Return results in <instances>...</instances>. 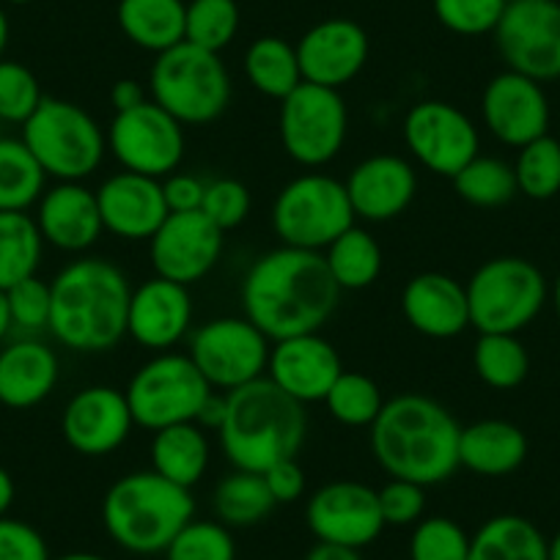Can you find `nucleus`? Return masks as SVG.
<instances>
[{
  "label": "nucleus",
  "mask_w": 560,
  "mask_h": 560,
  "mask_svg": "<svg viewBox=\"0 0 560 560\" xmlns=\"http://www.w3.org/2000/svg\"><path fill=\"white\" fill-rule=\"evenodd\" d=\"M459 420L448 407L420 393H404L371 423V451L390 478L434 487L459 470Z\"/></svg>",
  "instance_id": "obj_2"
},
{
  "label": "nucleus",
  "mask_w": 560,
  "mask_h": 560,
  "mask_svg": "<svg viewBox=\"0 0 560 560\" xmlns=\"http://www.w3.org/2000/svg\"><path fill=\"white\" fill-rule=\"evenodd\" d=\"M135 429L124 390L110 385H91L74 393L61 412V434L80 456L113 454L129 440Z\"/></svg>",
  "instance_id": "obj_18"
},
{
  "label": "nucleus",
  "mask_w": 560,
  "mask_h": 560,
  "mask_svg": "<svg viewBox=\"0 0 560 560\" xmlns=\"http://www.w3.org/2000/svg\"><path fill=\"white\" fill-rule=\"evenodd\" d=\"M7 45H9V18L7 12L0 9V58H3V52H7Z\"/></svg>",
  "instance_id": "obj_57"
},
{
  "label": "nucleus",
  "mask_w": 560,
  "mask_h": 560,
  "mask_svg": "<svg viewBox=\"0 0 560 560\" xmlns=\"http://www.w3.org/2000/svg\"><path fill=\"white\" fill-rule=\"evenodd\" d=\"M552 303H555V314H558V322H560V272H558V278H555Z\"/></svg>",
  "instance_id": "obj_60"
},
{
  "label": "nucleus",
  "mask_w": 560,
  "mask_h": 560,
  "mask_svg": "<svg viewBox=\"0 0 560 560\" xmlns=\"http://www.w3.org/2000/svg\"><path fill=\"white\" fill-rule=\"evenodd\" d=\"M192 298L190 287L168 278L143 280L132 289L127 311V336L149 352H171L190 336Z\"/></svg>",
  "instance_id": "obj_21"
},
{
  "label": "nucleus",
  "mask_w": 560,
  "mask_h": 560,
  "mask_svg": "<svg viewBox=\"0 0 560 560\" xmlns=\"http://www.w3.org/2000/svg\"><path fill=\"white\" fill-rule=\"evenodd\" d=\"M516 190L530 201H549L560 192V140L552 135L530 140L514 163Z\"/></svg>",
  "instance_id": "obj_40"
},
{
  "label": "nucleus",
  "mask_w": 560,
  "mask_h": 560,
  "mask_svg": "<svg viewBox=\"0 0 560 560\" xmlns=\"http://www.w3.org/2000/svg\"><path fill=\"white\" fill-rule=\"evenodd\" d=\"M322 256H325L327 272L341 292H363V289L374 287L382 272L380 242L358 223L336 236L322 250Z\"/></svg>",
  "instance_id": "obj_32"
},
{
  "label": "nucleus",
  "mask_w": 560,
  "mask_h": 560,
  "mask_svg": "<svg viewBox=\"0 0 560 560\" xmlns=\"http://www.w3.org/2000/svg\"><path fill=\"white\" fill-rule=\"evenodd\" d=\"M527 448V434L511 420H478L462 427L459 467L483 478H503L525 465Z\"/></svg>",
  "instance_id": "obj_28"
},
{
  "label": "nucleus",
  "mask_w": 560,
  "mask_h": 560,
  "mask_svg": "<svg viewBox=\"0 0 560 560\" xmlns=\"http://www.w3.org/2000/svg\"><path fill=\"white\" fill-rule=\"evenodd\" d=\"M451 182H454L456 196L478 209L505 207L520 192L514 165L500 158H487V154L472 158Z\"/></svg>",
  "instance_id": "obj_38"
},
{
  "label": "nucleus",
  "mask_w": 560,
  "mask_h": 560,
  "mask_svg": "<svg viewBox=\"0 0 560 560\" xmlns=\"http://www.w3.org/2000/svg\"><path fill=\"white\" fill-rule=\"evenodd\" d=\"M163 196L168 203V212H201L203 196H207V182L192 174H171L163 182Z\"/></svg>",
  "instance_id": "obj_51"
},
{
  "label": "nucleus",
  "mask_w": 560,
  "mask_h": 560,
  "mask_svg": "<svg viewBox=\"0 0 560 560\" xmlns=\"http://www.w3.org/2000/svg\"><path fill=\"white\" fill-rule=\"evenodd\" d=\"M9 314H12L14 330H23L28 336L50 330V308L52 292L50 283L42 280L39 275L20 280L18 287L7 289Z\"/></svg>",
  "instance_id": "obj_46"
},
{
  "label": "nucleus",
  "mask_w": 560,
  "mask_h": 560,
  "mask_svg": "<svg viewBox=\"0 0 560 560\" xmlns=\"http://www.w3.org/2000/svg\"><path fill=\"white\" fill-rule=\"evenodd\" d=\"M152 470L176 487L192 489L209 467V440L198 423H176L152 432Z\"/></svg>",
  "instance_id": "obj_30"
},
{
  "label": "nucleus",
  "mask_w": 560,
  "mask_h": 560,
  "mask_svg": "<svg viewBox=\"0 0 560 560\" xmlns=\"http://www.w3.org/2000/svg\"><path fill=\"white\" fill-rule=\"evenodd\" d=\"M45 256V240L28 212H0V289L34 278Z\"/></svg>",
  "instance_id": "obj_36"
},
{
  "label": "nucleus",
  "mask_w": 560,
  "mask_h": 560,
  "mask_svg": "<svg viewBox=\"0 0 560 560\" xmlns=\"http://www.w3.org/2000/svg\"><path fill=\"white\" fill-rule=\"evenodd\" d=\"M470 536L451 516H423L412 525L409 560H467Z\"/></svg>",
  "instance_id": "obj_43"
},
{
  "label": "nucleus",
  "mask_w": 560,
  "mask_h": 560,
  "mask_svg": "<svg viewBox=\"0 0 560 560\" xmlns=\"http://www.w3.org/2000/svg\"><path fill=\"white\" fill-rule=\"evenodd\" d=\"M218 434L231 467L264 472L283 459H298L308 434V415L303 404L261 376L225 393Z\"/></svg>",
  "instance_id": "obj_4"
},
{
  "label": "nucleus",
  "mask_w": 560,
  "mask_h": 560,
  "mask_svg": "<svg viewBox=\"0 0 560 560\" xmlns=\"http://www.w3.org/2000/svg\"><path fill=\"white\" fill-rule=\"evenodd\" d=\"M275 500L269 494L267 481L261 472L250 470H231L229 476L220 478L212 492V509L218 522L225 527H253L267 520L275 509Z\"/></svg>",
  "instance_id": "obj_34"
},
{
  "label": "nucleus",
  "mask_w": 560,
  "mask_h": 560,
  "mask_svg": "<svg viewBox=\"0 0 560 560\" xmlns=\"http://www.w3.org/2000/svg\"><path fill=\"white\" fill-rule=\"evenodd\" d=\"M305 522L316 541L363 549L385 530L376 489L360 481H330L311 494Z\"/></svg>",
  "instance_id": "obj_16"
},
{
  "label": "nucleus",
  "mask_w": 560,
  "mask_h": 560,
  "mask_svg": "<svg viewBox=\"0 0 560 560\" xmlns=\"http://www.w3.org/2000/svg\"><path fill=\"white\" fill-rule=\"evenodd\" d=\"M325 407L341 427L371 429V423L380 418L382 407H385V398L371 376L360 374V371H341V376L332 382L330 393L325 396Z\"/></svg>",
  "instance_id": "obj_39"
},
{
  "label": "nucleus",
  "mask_w": 560,
  "mask_h": 560,
  "mask_svg": "<svg viewBox=\"0 0 560 560\" xmlns=\"http://www.w3.org/2000/svg\"><path fill=\"white\" fill-rule=\"evenodd\" d=\"M547 560H560V530L547 538Z\"/></svg>",
  "instance_id": "obj_58"
},
{
  "label": "nucleus",
  "mask_w": 560,
  "mask_h": 560,
  "mask_svg": "<svg viewBox=\"0 0 560 560\" xmlns=\"http://www.w3.org/2000/svg\"><path fill=\"white\" fill-rule=\"evenodd\" d=\"M14 498H18V487H14L12 472L0 465V516L9 514V509L14 505Z\"/></svg>",
  "instance_id": "obj_55"
},
{
  "label": "nucleus",
  "mask_w": 560,
  "mask_h": 560,
  "mask_svg": "<svg viewBox=\"0 0 560 560\" xmlns=\"http://www.w3.org/2000/svg\"><path fill=\"white\" fill-rule=\"evenodd\" d=\"M401 135L415 163L445 179H454L472 158L481 154V138L472 118L443 100H423L409 107Z\"/></svg>",
  "instance_id": "obj_14"
},
{
  "label": "nucleus",
  "mask_w": 560,
  "mask_h": 560,
  "mask_svg": "<svg viewBox=\"0 0 560 560\" xmlns=\"http://www.w3.org/2000/svg\"><path fill=\"white\" fill-rule=\"evenodd\" d=\"M511 0H432L434 18L459 36L494 34Z\"/></svg>",
  "instance_id": "obj_44"
},
{
  "label": "nucleus",
  "mask_w": 560,
  "mask_h": 560,
  "mask_svg": "<svg viewBox=\"0 0 560 560\" xmlns=\"http://www.w3.org/2000/svg\"><path fill=\"white\" fill-rule=\"evenodd\" d=\"M269 349L272 341L247 316H218L192 332L187 354L212 390L231 393L267 376Z\"/></svg>",
  "instance_id": "obj_12"
},
{
  "label": "nucleus",
  "mask_w": 560,
  "mask_h": 560,
  "mask_svg": "<svg viewBox=\"0 0 560 560\" xmlns=\"http://www.w3.org/2000/svg\"><path fill=\"white\" fill-rule=\"evenodd\" d=\"M467 560H547V538L527 516L498 514L472 533Z\"/></svg>",
  "instance_id": "obj_31"
},
{
  "label": "nucleus",
  "mask_w": 560,
  "mask_h": 560,
  "mask_svg": "<svg viewBox=\"0 0 560 560\" xmlns=\"http://www.w3.org/2000/svg\"><path fill=\"white\" fill-rule=\"evenodd\" d=\"M0 560H50L45 536L14 516H0Z\"/></svg>",
  "instance_id": "obj_49"
},
{
  "label": "nucleus",
  "mask_w": 560,
  "mask_h": 560,
  "mask_svg": "<svg viewBox=\"0 0 560 560\" xmlns=\"http://www.w3.org/2000/svg\"><path fill=\"white\" fill-rule=\"evenodd\" d=\"M14 330L12 325V314H9V300H7V292L0 289V343L7 341L9 332Z\"/></svg>",
  "instance_id": "obj_56"
},
{
  "label": "nucleus",
  "mask_w": 560,
  "mask_h": 560,
  "mask_svg": "<svg viewBox=\"0 0 560 560\" xmlns=\"http://www.w3.org/2000/svg\"><path fill=\"white\" fill-rule=\"evenodd\" d=\"M23 143L56 182H83L96 174L107 152V135L83 105L45 96L23 124Z\"/></svg>",
  "instance_id": "obj_7"
},
{
  "label": "nucleus",
  "mask_w": 560,
  "mask_h": 560,
  "mask_svg": "<svg viewBox=\"0 0 560 560\" xmlns=\"http://www.w3.org/2000/svg\"><path fill=\"white\" fill-rule=\"evenodd\" d=\"M341 371V354L319 332L280 338L269 349L267 380L303 407L325 401Z\"/></svg>",
  "instance_id": "obj_22"
},
{
  "label": "nucleus",
  "mask_w": 560,
  "mask_h": 560,
  "mask_svg": "<svg viewBox=\"0 0 560 560\" xmlns=\"http://www.w3.org/2000/svg\"><path fill=\"white\" fill-rule=\"evenodd\" d=\"M483 127L505 143L522 149L530 140L549 135V100L541 83L520 72L494 74L481 94Z\"/></svg>",
  "instance_id": "obj_19"
},
{
  "label": "nucleus",
  "mask_w": 560,
  "mask_h": 560,
  "mask_svg": "<svg viewBox=\"0 0 560 560\" xmlns=\"http://www.w3.org/2000/svg\"><path fill=\"white\" fill-rule=\"evenodd\" d=\"M470 327L478 332L520 336L536 322L549 298L547 278L522 256H498L483 261L465 283Z\"/></svg>",
  "instance_id": "obj_8"
},
{
  "label": "nucleus",
  "mask_w": 560,
  "mask_h": 560,
  "mask_svg": "<svg viewBox=\"0 0 560 560\" xmlns=\"http://www.w3.org/2000/svg\"><path fill=\"white\" fill-rule=\"evenodd\" d=\"M42 100L45 94H42L39 80L28 67L0 58V121L23 127L42 105Z\"/></svg>",
  "instance_id": "obj_45"
},
{
  "label": "nucleus",
  "mask_w": 560,
  "mask_h": 560,
  "mask_svg": "<svg viewBox=\"0 0 560 560\" xmlns=\"http://www.w3.org/2000/svg\"><path fill=\"white\" fill-rule=\"evenodd\" d=\"M264 481H267L269 494L278 505L298 503L305 492V470L300 467L298 459H283L278 465H272L269 470L261 472Z\"/></svg>",
  "instance_id": "obj_50"
},
{
  "label": "nucleus",
  "mask_w": 560,
  "mask_h": 560,
  "mask_svg": "<svg viewBox=\"0 0 560 560\" xmlns=\"http://www.w3.org/2000/svg\"><path fill=\"white\" fill-rule=\"evenodd\" d=\"M147 100H149V91L132 78L118 80V83L110 89V105H113V110H116V113L132 110V107L143 105Z\"/></svg>",
  "instance_id": "obj_52"
},
{
  "label": "nucleus",
  "mask_w": 560,
  "mask_h": 560,
  "mask_svg": "<svg viewBox=\"0 0 560 560\" xmlns=\"http://www.w3.org/2000/svg\"><path fill=\"white\" fill-rule=\"evenodd\" d=\"M401 314L420 336L448 341L470 327L467 289L445 272H420L404 283Z\"/></svg>",
  "instance_id": "obj_26"
},
{
  "label": "nucleus",
  "mask_w": 560,
  "mask_h": 560,
  "mask_svg": "<svg viewBox=\"0 0 560 560\" xmlns=\"http://www.w3.org/2000/svg\"><path fill=\"white\" fill-rule=\"evenodd\" d=\"M305 560H363V555H360V549L316 541V547L305 555Z\"/></svg>",
  "instance_id": "obj_54"
},
{
  "label": "nucleus",
  "mask_w": 560,
  "mask_h": 560,
  "mask_svg": "<svg viewBox=\"0 0 560 560\" xmlns=\"http://www.w3.org/2000/svg\"><path fill=\"white\" fill-rule=\"evenodd\" d=\"M190 520H196L190 489L176 487L154 470L121 476L102 498L107 536L132 555H163Z\"/></svg>",
  "instance_id": "obj_5"
},
{
  "label": "nucleus",
  "mask_w": 560,
  "mask_h": 560,
  "mask_svg": "<svg viewBox=\"0 0 560 560\" xmlns=\"http://www.w3.org/2000/svg\"><path fill=\"white\" fill-rule=\"evenodd\" d=\"M272 231L280 245L322 253L336 236L354 225V209L349 203L343 182L311 171L289 182L275 196Z\"/></svg>",
  "instance_id": "obj_10"
},
{
  "label": "nucleus",
  "mask_w": 560,
  "mask_h": 560,
  "mask_svg": "<svg viewBox=\"0 0 560 560\" xmlns=\"http://www.w3.org/2000/svg\"><path fill=\"white\" fill-rule=\"evenodd\" d=\"M185 0H118L116 23L140 50L160 52L185 42Z\"/></svg>",
  "instance_id": "obj_29"
},
{
  "label": "nucleus",
  "mask_w": 560,
  "mask_h": 560,
  "mask_svg": "<svg viewBox=\"0 0 560 560\" xmlns=\"http://www.w3.org/2000/svg\"><path fill=\"white\" fill-rule=\"evenodd\" d=\"M250 190H247L240 179L223 176V179L207 182V196H203L201 212L207 214L223 234L231 229H240L247 220V214H250Z\"/></svg>",
  "instance_id": "obj_47"
},
{
  "label": "nucleus",
  "mask_w": 560,
  "mask_h": 560,
  "mask_svg": "<svg viewBox=\"0 0 560 560\" xmlns=\"http://www.w3.org/2000/svg\"><path fill=\"white\" fill-rule=\"evenodd\" d=\"M240 31L236 0H190L185 18V42L220 52L234 42Z\"/></svg>",
  "instance_id": "obj_41"
},
{
  "label": "nucleus",
  "mask_w": 560,
  "mask_h": 560,
  "mask_svg": "<svg viewBox=\"0 0 560 560\" xmlns=\"http://www.w3.org/2000/svg\"><path fill=\"white\" fill-rule=\"evenodd\" d=\"M242 311L269 338L319 332L338 308L341 289L322 253L280 245L250 264L242 278Z\"/></svg>",
  "instance_id": "obj_1"
},
{
  "label": "nucleus",
  "mask_w": 560,
  "mask_h": 560,
  "mask_svg": "<svg viewBox=\"0 0 560 560\" xmlns=\"http://www.w3.org/2000/svg\"><path fill=\"white\" fill-rule=\"evenodd\" d=\"M278 135L294 163L325 168L341 154L349 135V110L341 91L303 80L287 100H280Z\"/></svg>",
  "instance_id": "obj_11"
},
{
  "label": "nucleus",
  "mask_w": 560,
  "mask_h": 560,
  "mask_svg": "<svg viewBox=\"0 0 560 560\" xmlns=\"http://www.w3.org/2000/svg\"><path fill=\"white\" fill-rule=\"evenodd\" d=\"M380 498V511L385 527H412L423 520L427 511V487L401 478H390L382 489H376Z\"/></svg>",
  "instance_id": "obj_48"
},
{
  "label": "nucleus",
  "mask_w": 560,
  "mask_h": 560,
  "mask_svg": "<svg viewBox=\"0 0 560 560\" xmlns=\"http://www.w3.org/2000/svg\"><path fill=\"white\" fill-rule=\"evenodd\" d=\"M163 555L165 560H236V541L223 522L190 520Z\"/></svg>",
  "instance_id": "obj_42"
},
{
  "label": "nucleus",
  "mask_w": 560,
  "mask_h": 560,
  "mask_svg": "<svg viewBox=\"0 0 560 560\" xmlns=\"http://www.w3.org/2000/svg\"><path fill=\"white\" fill-rule=\"evenodd\" d=\"M45 245L63 253H85L105 234L96 190L83 182H56L36 203L34 214Z\"/></svg>",
  "instance_id": "obj_25"
},
{
  "label": "nucleus",
  "mask_w": 560,
  "mask_h": 560,
  "mask_svg": "<svg viewBox=\"0 0 560 560\" xmlns=\"http://www.w3.org/2000/svg\"><path fill=\"white\" fill-rule=\"evenodd\" d=\"M494 45L511 72L536 83L560 80V3L511 0L494 28Z\"/></svg>",
  "instance_id": "obj_15"
},
{
  "label": "nucleus",
  "mask_w": 560,
  "mask_h": 560,
  "mask_svg": "<svg viewBox=\"0 0 560 560\" xmlns=\"http://www.w3.org/2000/svg\"><path fill=\"white\" fill-rule=\"evenodd\" d=\"M298 61L305 83L341 91L369 63L371 42L360 23L330 18L311 25L298 42Z\"/></svg>",
  "instance_id": "obj_20"
},
{
  "label": "nucleus",
  "mask_w": 560,
  "mask_h": 560,
  "mask_svg": "<svg viewBox=\"0 0 560 560\" xmlns=\"http://www.w3.org/2000/svg\"><path fill=\"white\" fill-rule=\"evenodd\" d=\"M107 152L129 174L165 179L185 160V127L158 102L116 113L107 127Z\"/></svg>",
  "instance_id": "obj_13"
},
{
  "label": "nucleus",
  "mask_w": 560,
  "mask_h": 560,
  "mask_svg": "<svg viewBox=\"0 0 560 560\" xmlns=\"http://www.w3.org/2000/svg\"><path fill=\"white\" fill-rule=\"evenodd\" d=\"M96 203L107 234L127 242H149L171 214L163 196V182L129 171L102 182L96 190Z\"/></svg>",
  "instance_id": "obj_23"
},
{
  "label": "nucleus",
  "mask_w": 560,
  "mask_h": 560,
  "mask_svg": "<svg viewBox=\"0 0 560 560\" xmlns=\"http://www.w3.org/2000/svg\"><path fill=\"white\" fill-rule=\"evenodd\" d=\"M223 418H225V396L212 393V396L207 398V404L201 407V412H198L196 423L201 429H220Z\"/></svg>",
  "instance_id": "obj_53"
},
{
  "label": "nucleus",
  "mask_w": 560,
  "mask_h": 560,
  "mask_svg": "<svg viewBox=\"0 0 560 560\" xmlns=\"http://www.w3.org/2000/svg\"><path fill=\"white\" fill-rule=\"evenodd\" d=\"M50 336L69 352H110L127 336L132 287L121 267L107 258L69 261L50 280Z\"/></svg>",
  "instance_id": "obj_3"
},
{
  "label": "nucleus",
  "mask_w": 560,
  "mask_h": 560,
  "mask_svg": "<svg viewBox=\"0 0 560 560\" xmlns=\"http://www.w3.org/2000/svg\"><path fill=\"white\" fill-rule=\"evenodd\" d=\"M212 393V385L203 380L190 354L171 349V352H158L140 365L124 396L135 427L160 432L176 423H196L198 412Z\"/></svg>",
  "instance_id": "obj_9"
},
{
  "label": "nucleus",
  "mask_w": 560,
  "mask_h": 560,
  "mask_svg": "<svg viewBox=\"0 0 560 560\" xmlns=\"http://www.w3.org/2000/svg\"><path fill=\"white\" fill-rule=\"evenodd\" d=\"M223 253V231L203 212H171L149 240L154 275L182 287L207 278Z\"/></svg>",
  "instance_id": "obj_17"
},
{
  "label": "nucleus",
  "mask_w": 560,
  "mask_h": 560,
  "mask_svg": "<svg viewBox=\"0 0 560 560\" xmlns=\"http://www.w3.org/2000/svg\"><path fill=\"white\" fill-rule=\"evenodd\" d=\"M47 190V174L23 138H0V212H28Z\"/></svg>",
  "instance_id": "obj_35"
},
{
  "label": "nucleus",
  "mask_w": 560,
  "mask_h": 560,
  "mask_svg": "<svg viewBox=\"0 0 560 560\" xmlns=\"http://www.w3.org/2000/svg\"><path fill=\"white\" fill-rule=\"evenodd\" d=\"M242 69H245V78L253 91L278 102L287 100L303 83L298 47L280 36H261L253 42L245 50Z\"/></svg>",
  "instance_id": "obj_33"
},
{
  "label": "nucleus",
  "mask_w": 560,
  "mask_h": 560,
  "mask_svg": "<svg viewBox=\"0 0 560 560\" xmlns=\"http://www.w3.org/2000/svg\"><path fill=\"white\" fill-rule=\"evenodd\" d=\"M149 100L182 127H203L229 110L231 74L220 52L182 42L160 52L149 72Z\"/></svg>",
  "instance_id": "obj_6"
},
{
  "label": "nucleus",
  "mask_w": 560,
  "mask_h": 560,
  "mask_svg": "<svg viewBox=\"0 0 560 560\" xmlns=\"http://www.w3.org/2000/svg\"><path fill=\"white\" fill-rule=\"evenodd\" d=\"M9 3H14V7H25V3H31V0H9Z\"/></svg>",
  "instance_id": "obj_61"
},
{
  "label": "nucleus",
  "mask_w": 560,
  "mask_h": 560,
  "mask_svg": "<svg viewBox=\"0 0 560 560\" xmlns=\"http://www.w3.org/2000/svg\"><path fill=\"white\" fill-rule=\"evenodd\" d=\"M61 380L56 349L39 338H18L0 347V404L9 409H31L52 396Z\"/></svg>",
  "instance_id": "obj_27"
},
{
  "label": "nucleus",
  "mask_w": 560,
  "mask_h": 560,
  "mask_svg": "<svg viewBox=\"0 0 560 560\" xmlns=\"http://www.w3.org/2000/svg\"><path fill=\"white\" fill-rule=\"evenodd\" d=\"M476 376L492 390H514L530 374V354L511 332H478L472 347Z\"/></svg>",
  "instance_id": "obj_37"
},
{
  "label": "nucleus",
  "mask_w": 560,
  "mask_h": 560,
  "mask_svg": "<svg viewBox=\"0 0 560 560\" xmlns=\"http://www.w3.org/2000/svg\"><path fill=\"white\" fill-rule=\"evenodd\" d=\"M343 187L354 218L387 223L412 207L418 196V174L415 165L398 154H374L349 171Z\"/></svg>",
  "instance_id": "obj_24"
},
{
  "label": "nucleus",
  "mask_w": 560,
  "mask_h": 560,
  "mask_svg": "<svg viewBox=\"0 0 560 560\" xmlns=\"http://www.w3.org/2000/svg\"><path fill=\"white\" fill-rule=\"evenodd\" d=\"M50 560H107V558H102V555L96 552H67L61 555V558H50Z\"/></svg>",
  "instance_id": "obj_59"
}]
</instances>
